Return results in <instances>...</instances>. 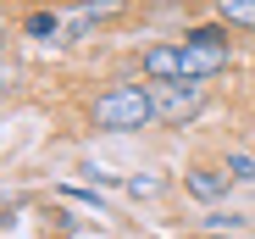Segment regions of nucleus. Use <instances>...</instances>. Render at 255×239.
Here are the masks:
<instances>
[{
	"instance_id": "0eeeda50",
	"label": "nucleus",
	"mask_w": 255,
	"mask_h": 239,
	"mask_svg": "<svg viewBox=\"0 0 255 239\" xmlns=\"http://www.w3.org/2000/svg\"><path fill=\"white\" fill-rule=\"evenodd\" d=\"M222 22H239V28H255V0H217Z\"/></svg>"
},
{
	"instance_id": "6e6552de",
	"label": "nucleus",
	"mask_w": 255,
	"mask_h": 239,
	"mask_svg": "<svg viewBox=\"0 0 255 239\" xmlns=\"http://www.w3.org/2000/svg\"><path fill=\"white\" fill-rule=\"evenodd\" d=\"M61 28H67V22H61L56 11H33V17H28V33H33V39H56Z\"/></svg>"
},
{
	"instance_id": "4468645a",
	"label": "nucleus",
	"mask_w": 255,
	"mask_h": 239,
	"mask_svg": "<svg viewBox=\"0 0 255 239\" xmlns=\"http://www.w3.org/2000/svg\"><path fill=\"white\" fill-rule=\"evenodd\" d=\"M211 239H222V234H211Z\"/></svg>"
},
{
	"instance_id": "ddd939ff",
	"label": "nucleus",
	"mask_w": 255,
	"mask_h": 239,
	"mask_svg": "<svg viewBox=\"0 0 255 239\" xmlns=\"http://www.w3.org/2000/svg\"><path fill=\"white\" fill-rule=\"evenodd\" d=\"M0 50H6V28H0Z\"/></svg>"
},
{
	"instance_id": "f8f14e48",
	"label": "nucleus",
	"mask_w": 255,
	"mask_h": 239,
	"mask_svg": "<svg viewBox=\"0 0 255 239\" xmlns=\"http://www.w3.org/2000/svg\"><path fill=\"white\" fill-rule=\"evenodd\" d=\"M205 223H211V228H239L244 217H233V212H217V217H205Z\"/></svg>"
},
{
	"instance_id": "9d476101",
	"label": "nucleus",
	"mask_w": 255,
	"mask_h": 239,
	"mask_svg": "<svg viewBox=\"0 0 255 239\" xmlns=\"http://www.w3.org/2000/svg\"><path fill=\"white\" fill-rule=\"evenodd\" d=\"M61 195H67V201H83V206H95V212H106V201H100L95 189H78V184H67Z\"/></svg>"
},
{
	"instance_id": "39448f33",
	"label": "nucleus",
	"mask_w": 255,
	"mask_h": 239,
	"mask_svg": "<svg viewBox=\"0 0 255 239\" xmlns=\"http://www.w3.org/2000/svg\"><path fill=\"white\" fill-rule=\"evenodd\" d=\"M144 72L155 78V84H178L183 78V50L178 45H150L144 50Z\"/></svg>"
},
{
	"instance_id": "9b49d317",
	"label": "nucleus",
	"mask_w": 255,
	"mask_h": 239,
	"mask_svg": "<svg viewBox=\"0 0 255 239\" xmlns=\"http://www.w3.org/2000/svg\"><path fill=\"white\" fill-rule=\"evenodd\" d=\"M161 178H128V195H155Z\"/></svg>"
},
{
	"instance_id": "423d86ee",
	"label": "nucleus",
	"mask_w": 255,
	"mask_h": 239,
	"mask_svg": "<svg viewBox=\"0 0 255 239\" xmlns=\"http://www.w3.org/2000/svg\"><path fill=\"white\" fill-rule=\"evenodd\" d=\"M183 184H189V195H200V201H222L228 195V173H211V167H194Z\"/></svg>"
},
{
	"instance_id": "f03ea898",
	"label": "nucleus",
	"mask_w": 255,
	"mask_h": 239,
	"mask_svg": "<svg viewBox=\"0 0 255 239\" xmlns=\"http://www.w3.org/2000/svg\"><path fill=\"white\" fill-rule=\"evenodd\" d=\"M178 50H183V84H205V78H217V72L228 67V56H233L222 28H194Z\"/></svg>"
},
{
	"instance_id": "f257e3e1",
	"label": "nucleus",
	"mask_w": 255,
	"mask_h": 239,
	"mask_svg": "<svg viewBox=\"0 0 255 239\" xmlns=\"http://www.w3.org/2000/svg\"><path fill=\"white\" fill-rule=\"evenodd\" d=\"M89 117H95V128H106V134H133V128L155 123V100H150L144 84H111L95 100Z\"/></svg>"
},
{
	"instance_id": "20e7f679",
	"label": "nucleus",
	"mask_w": 255,
	"mask_h": 239,
	"mask_svg": "<svg viewBox=\"0 0 255 239\" xmlns=\"http://www.w3.org/2000/svg\"><path fill=\"white\" fill-rule=\"evenodd\" d=\"M117 11H122V0H78V11L67 17V28H61V33H67V39H83L100 17H117Z\"/></svg>"
},
{
	"instance_id": "1a4fd4ad",
	"label": "nucleus",
	"mask_w": 255,
	"mask_h": 239,
	"mask_svg": "<svg viewBox=\"0 0 255 239\" xmlns=\"http://www.w3.org/2000/svg\"><path fill=\"white\" fill-rule=\"evenodd\" d=\"M228 178H255V150H239V156H228Z\"/></svg>"
},
{
	"instance_id": "7ed1b4c3",
	"label": "nucleus",
	"mask_w": 255,
	"mask_h": 239,
	"mask_svg": "<svg viewBox=\"0 0 255 239\" xmlns=\"http://www.w3.org/2000/svg\"><path fill=\"white\" fill-rule=\"evenodd\" d=\"M150 100H155V123L183 128L205 111V84H183V78L178 84H150Z\"/></svg>"
}]
</instances>
